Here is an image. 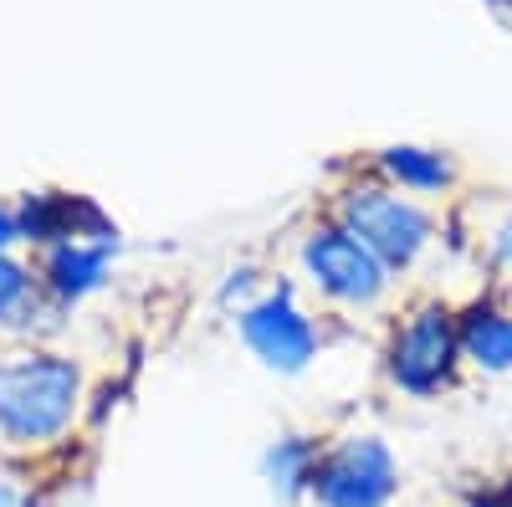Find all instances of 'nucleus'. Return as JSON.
<instances>
[{
    "label": "nucleus",
    "mask_w": 512,
    "mask_h": 507,
    "mask_svg": "<svg viewBox=\"0 0 512 507\" xmlns=\"http://www.w3.org/2000/svg\"><path fill=\"white\" fill-rule=\"evenodd\" d=\"M82 374L57 354H21L0 364V431L11 441H52L72 426Z\"/></svg>",
    "instance_id": "f257e3e1"
},
{
    "label": "nucleus",
    "mask_w": 512,
    "mask_h": 507,
    "mask_svg": "<svg viewBox=\"0 0 512 507\" xmlns=\"http://www.w3.org/2000/svg\"><path fill=\"white\" fill-rule=\"evenodd\" d=\"M395 456L379 436H349L333 451H323L318 477H313V497L323 507H384L395 497Z\"/></svg>",
    "instance_id": "f03ea898"
},
{
    "label": "nucleus",
    "mask_w": 512,
    "mask_h": 507,
    "mask_svg": "<svg viewBox=\"0 0 512 507\" xmlns=\"http://www.w3.org/2000/svg\"><path fill=\"white\" fill-rule=\"evenodd\" d=\"M344 231L354 241H364L379 262L405 267V262H415L425 236H431V221H425L420 205L400 200L395 190L359 185L354 195H344Z\"/></svg>",
    "instance_id": "7ed1b4c3"
},
{
    "label": "nucleus",
    "mask_w": 512,
    "mask_h": 507,
    "mask_svg": "<svg viewBox=\"0 0 512 507\" xmlns=\"http://www.w3.org/2000/svg\"><path fill=\"white\" fill-rule=\"evenodd\" d=\"M456 349H461V328L451 323L446 308H420L400 338L390 349V374L395 385L410 390V395H431L451 379V364H456Z\"/></svg>",
    "instance_id": "20e7f679"
},
{
    "label": "nucleus",
    "mask_w": 512,
    "mask_h": 507,
    "mask_svg": "<svg viewBox=\"0 0 512 507\" xmlns=\"http://www.w3.org/2000/svg\"><path fill=\"white\" fill-rule=\"evenodd\" d=\"M303 262H308L313 282L323 292H333V298H344V303H374L384 292V262L364 241H354L344 226L313 231L308 246H303Z\"/></svg>",
    "instance_id": "39448f33"
},
{
    "label": "nucleus",
    "mask_w": 512,
    "mask_h": 507,
    "mask_svg": "<svg viewBox=\"0 0 512 507\" xmlns=\"http://www.w3.org/2000/svg\"><path fill=\"white\" fill-rule=\"evenodd\" d=\"M241 333H246V344L262 354L272 369H303L308 359H313V349H318V328H313V318L292 303V292L287 287H277V292H267L262 303H251L246 313H241Z\"/></svg>",
    "instance_id": "423d86ee"
},
{
    "label": "nucleus",
    "mask_w": 512,
    "mask_h": 507,
    "mask_svg": "<svg viewBox=\"0 0 512 507\" xmlns=\"http://www.w3.org/2000/svg\"><path fill=\"white\" fill-rule=\"evenodd\" d=\"M461 349L492 374L512 369V318H502L497 308H472L461 318Z\"/></svg>",
    "instance_id": "0eeeda50"
},
{
    "label": "nucleus",
    "mask_w": 512,
    "mask_h": 507,
    "mask_svg": "<svg viewBox=\"0 0 512 507\" xmlns=\"http://www.w3.org/2000/svg\"><path fill=\"white\" fill-rule=\"evenodd\" d=\"M103 267H108V241H62L47 262V277L62 298H77V292L98 287Z\"/></svg>",
    "instance_id": "6e6552de"
},
{
    "label": "nucleus",
    "mask_w": 512,
    "mask_h": 507,
    "mask_svg": "<svg viewBox=\"0 0 512 507\" xmlns=\"http://www.w3.org/2000/svg\"><path fill=\"white\" fill-rule=\"evenodd\" d=\"M318 446L303 441V436H282L272 451H267V477L277 487V497H303L313 492V477H318Z\"/></svg>",
    "instance_id": "1a4fd4ad"
},
{
    "label": "nucleus",
    "mask_w": 512,
    "mask_h": 507,
    "mask_svg": "<svg viewBox=\"0 0 512 507\" xmlns=\"http://www.w3.org/2000/svg\"><path fill=\"white\" fill-rule=\"evenodd\" d=\"M384 169H390L400 185H410V190H441V185L451 180V164H446L441 154H431V149H410V144L384 149Z\"/></svg>",
    "instance_id": "9d476101"
},
{
    "label": "nucleus",
    "mask_w": 512,
    "mask_h": 507,
    "mask_svg": "<svg viewBox=\"0 0 512 507\" xmlns=\"http://www.w3.org/2000/svg\"><path fill=\"white\" fill-rule=\"evenodd\" d=\"M26 303H31V277H26V267H16L11 257H0V323L16 318V313H26Z\"/></svg>",
    "instance_id": "9b49d317"
},
{
    "label": "nucleus",
    "mask_w": 512,
    "mask_h": 507,
    "mask_svg": "<svg viewBox=\"0 0 512 507\" xmlns=\"http://www.w3.org/2000/svg\"><path fill=\"white\" fill-rule=\"evenodd\" d=\"M466 507H512V482L507 487H492V492H477Z\"/></svg>",
    "instance_id": "f8f14e48"
},
{
    "label": "nucleus",
    "mask_w": 512,
    "mask_h": 507,
    "mask_svg": "<svg viewBox=\"0 0 512 507\" xmlns=\"http://www.w3.org/2000/svg\"><path fill=\"white\" fill-rule=\"evenodd\" d=\"M0 507H31V497H26L16 482H6V477H0Z\"/></svg>",
    "instance_id": "ddd939ff"
},
{
    "label": "nucleus",
    "mask_w": 512,
    "mask_h": 507,
    "mask_svg": "<svg viewBox=\"0 0 512 507\" xmlns=\"http://www.w3.org/2000/svg\"><path fill=\"white\" fill-rule=\"evenodd\" d=\"M497 251H502L507 262H512V226H502V236H497Z\"/></svg>",
    "instance_id": "4468645a"
}]
</instances>
